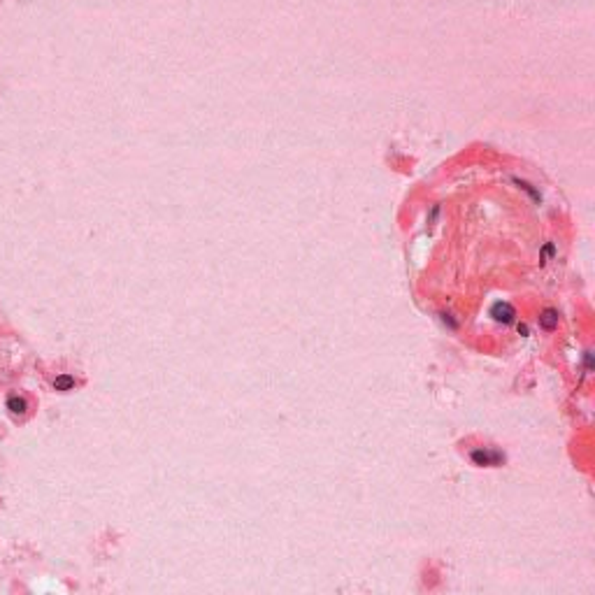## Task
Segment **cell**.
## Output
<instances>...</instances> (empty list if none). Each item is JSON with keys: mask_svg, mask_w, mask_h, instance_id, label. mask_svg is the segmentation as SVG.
<instances>
[{"mask_svg": "<svg viewBox=\"0 0 595 595\" xmlns=\"http://www.w3.org/2000/svg\"><path fill=\"white\" fill-rule=\"evenodd\" d=\"M5 409L10 411L14 419H23L31 411V400L23 393H10L5 398Z\"/></svg>", "mask_w": 595, "mask_h": 595, "instance_id": "6da1fadb", "label": "cell"}, {"mask_svg": "<svg viewBox=\"0 0 595 595\" xmlns=\"http://www.w3.org/2000/svg\"><path fill=\"white\" fill-rule=\"evenodd\" d=\"M74 384H77V381H74V377H72L70 372H61V374H56V377H54V381H51V386H54L56 391H61V393H68V391H72V389H74Z\"/></svg>", "mask_w": 595, "mask_h": 595, "instance_id": "7a4b0ae2", "label": "cell"}, {"mask_svg": "<svg viewBox=\"0 0 595 595\" xmlns=\"http://www.w3.org/2000/svg\"><path fill=\"white\" fill-rule=\"evenodd\" d=\"M493 316L502 323H509L511 319H514V309H511L507 302H498V305L493 307Z\"/></svg>", "mask_w": 595, "mask_h": 595, "instance_id": "3957f363", "label": "cell"}, {"mask_svg": "<svg viewBox=\"0 0 595 595\" xmlns=\"http://www.w3.org/2000/svg\"><path fill=\"white\" fill-rule=\"evenodd\" d=\"M472 460L479 465H493V463H500V453H490V451H474L472 453Z\"/></svg>", "mask_w": 595, "mask_h": 595, "instance_id": "277c9868", "label": "cell"}, {"mask_svg": "<svg viewBox=\"0 0 595 595\" xmlns=\"http://www.w3.org/2000/svg\"><path fill=\"white\" fill-rule=\"evenodd\" d=\"M553 323H556V314H553V312H547V314H544V326L553 328Z\"/></svg>", "mask_w": 595, "mask_h": 595, "instance_id": "5b68a950", "label": "cell"}]
</instances>
